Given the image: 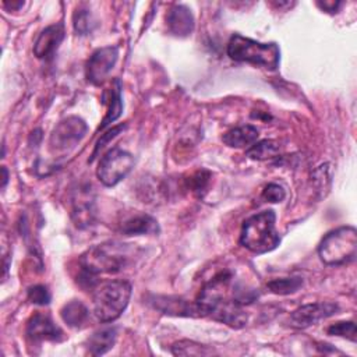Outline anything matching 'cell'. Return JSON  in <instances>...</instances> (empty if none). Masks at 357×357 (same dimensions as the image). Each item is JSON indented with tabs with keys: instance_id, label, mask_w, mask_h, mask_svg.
<instances>
[{
	"instance_id": "1",
	"label": "cell",
	"mask_w": 357,
	"mask_h": 357,
	"mask_svg": "<svg viewBox=\"0 0 357 357\" xmlns=\"http://www.w3.org/2000/svg\"><path fill=\"white\" fill-rule=\"evenodd\" d=\"M275 220L276 215L272 209L247 218L241 227L240 244L254 254H265L275 250L280 243Z\"/></svg>"
},
{
	"instance_id": "2",
	"label": "cell",
	"mask_w": 357,
	"mask_h": 357,
	"mask_svg": "<svg viewBox=\"0 0 357 357\" xmlns=\"http://www.w3.org/2000/svg\"><path fill=\"white\" fill-rule=\"evenodd\" d=\"M130 257L127 244L107 241L88 248L79 258V266L81 271L93 276L99 273H116L127 266Z\"/></svg>"
},
{
	"instance_id": "3",
	"label": "cell",
	"mask_w": 357,
	"mask_h": 357,
	"mask_svg": "<svg viewBox=\"0 0 357 357\" xmlns=\"http://www.w3.org/2000/svg\"><path fill=\"white\" fill-rule=\"evenodd\" d=\"M131 297V284L123 279L106 280L93 290V314L98 321H116L127 308Z\"/></svg>"
},
{
	"instance_id": "4",
	"label": "cell",
	"mask_w": 357,
	"mask_h": 357,
	"mask_svg": "<svg viewBox=\"0 0 357 357\" xmlns=\"http://www.w3.org/2000/svg\"><path fill=\"white\" fill-rule=\"evenodd\" d=\"M227 56L236 61H245L268 70L279 66L280 50L276 43H261L234 33L227 43Z\"/></svg>"
},
{
	"instance_id": "5",
	"label": "cell",
	"mask_w": 357,
	"mask_h": 357,
	"mask_svg": "<svg viewBox=\"0 0 357 357\" xmlns=\"http://www.w3.org/2000/svg\"><path fill=\"white\" fill-rule=\"evenodd\" d=\"M357 254V230L340 226L324 236L318 245V255L326 265H343L354 261Z\"/></svg>"
},
{
	"instance_id": "6",
	"label": "cell",
	"mask_w": 357,
	"mask_h": 357,
	"mask_svg": "<svg viewBox=\"0 0 357 357\" xmlns=\"http://www.w3.org/2000/svg\"><path fill=\"white\" fill-rule=\"evenodd\" d=\"M134 167V156L120 148H112L99 160L96 176L106 187L120 183Z\"/></svg>"
},
{
	"instance_id": "7",
	"label": "cell",
	"mask_w": 357,
	"mask_h": 357,
	"mask_svg": "<svg viewBox=\"0 0 357 357\" xmlns=\"http://www.w3.org/2000/svg\"><path fill=\"white\" fill-rule=\"evenodd\" d=\"M86 131L88 126L81 117L70 116L53 128L49 138V148L53 153L70 152L84 138Z\"/></svg>"
},
{
	"instance_id": "8",
	"label": "cell",
	"mask_w": 357,
	"mask_h": 357,
	"mask_svg": "<svg viewBox=\"0 0 357 357\" xmlns=\"http://www.w3.org/2000/svg\"><path fill=\"white\" fill-rule=\"evenodd\" d=\"M117 57V46H105L96 49L86 61V78L95 85L102 84L113 70Z\"/></svg>"
},
{
	"instance_id": "9",
	"label": "cell",
	"mask_w": 357,
	"mask_h": 357,
	"mask_svg": "<svg viewBox=\"0 0 357 357\" xmlns=\"http://www.w3.org/2000/svg\"><path fill=\"white\" fill-rule=\"evenodd\" d=\"M339 311V305L331 301L304 304L290 314V324L297 329H305L317 322L335 315Z\"/></svg>"
},
{
	"instance_id": "10",
	"label": "cell",
	"mask_w": 357,
	"mask_h": 357,
	"mask_svg": "<svg viewBox=\"0 0 357 357\" xmlns=\"http://www.w3.org/2000/svg\"><path fill=\"white\" fill-rule=\"evenodd\" d=\"M148 304H151L155 310L167 315L192 317V318L202 317V311L197 300L188 301L181 297H173V296H151V298H148Z\"/></svg>"
},
{
	"instance_id": "11",
	"label": "cell",
	"mask_w": 357,
	"mask_h": 357,
	"mask_svg": "<svg viewBox=\"0 0 357 357\" xmlns=\"http://www.w3.org/2000/svg\"><path fill=\"white\" fill-rule=\"evenodd\" d=\"M25 333L26 337L32 342H61L64 339V333L60 326H57L49 315L40 312H36L31 317L26 324Z\"/></svg>"
},
{
	"instance_id": "12",
	"label": "cell",
	"mask_w": 357,
	"mask_h": 357,
	"mask_svg": "<svg viewBox=\"0 0 357 357\" xmlns=\"http://www.w3.org/2000/svg\"><path fill=\"white\" fill-rule=\"evenodd\" d=\"M209 317L234 329H240L247 324V314L241 310V305L234 300H227L226 297L212 305Z\"/></svg>"
},
{
	"instance_id": "13",
	"label": "cell",
	"mask_w": 357,
	"mask_h": 357,
	"mask_svg": "<svg viewBox=\"0 0 357 357\" xmlns=\"http://www.w3.org/2000/svg\"><path fill=\"white\" fill-rule=\"evenodd\" d=\"M64 39L63 24H53L45 28L33 43V54L38 59H49L54 54Z\"/></svg>"
},
{
	"instance_id": "14",
	"label": "cell",
	"mask_w": 357,
	"mask_h": 357,
	"mask_svg": "<svg viewBox=\"0 0 357 357\" xmlns=\"http://www.w3.org/2000/svg\"><path fill=\"white\" fill-rule=\"evenodd\" d=\"M166 21L170 33L177 38H187L191 35L195 25L191 10L183 4L173 6L166 15Z\"/></svg>"
},
{
	"instance_id": "15",
	"label": "cell",
	"mask_w": 357,
	"mask_h": 357,
	"mask_svg": "<svg viewBox=\"0 0 357 357\" xmlns=\"http://www.w3.org/2000/svg\"><path fill=\"white\" fill-rule=\"evenodd\" d=\"M120 230L126 236H141V234H156L159 233L158 222L146 213H135L123 220Z\"/></svg>"
},
{
	"instance_id": "16",
	"label": "cell",
	"mask_w": 357,
	"mask_h": 357,
	"mask_svg": "<svg viewBox=\"0 0 357 357\" xmlns=\"http://www.w3.org/2000/svg\"><path fill=\"white\" fill-rule=\"evenodd\" d=\"M258 135H259L258 128L251 124H247V126H240L229 130L226 134H223L222 141L230 148H245L257 142Z\"/></svg>"
},
{
	"instance_id": "17",
	"label": "cell",
	"mask_w": 357,
	"mask_h": 357,
	"mask_svg": "<svg viewBox=\"0 0 357 357\" xmlns=\"http://www.w3.org/2000/svg\"><path fill=\"white\" fill-rule=\"evenodd\" d=\"M117 329L110 326L93 332L86 340V350L92 356H102L107 353L116 343Z\"/></svg>"
},
{
	"instance_id": "18",
	"label": "cell",
	"mask_w": 357,
	"mask_h": 357,
	"mask_svg": "<svg viewBox=\"0 0 357 357\" xmlns=\"http://www.w3.org/2000/svg\"><path fill=\"white\" fill-rule=\"evenodd\" d=\"M85 188H79L77 197L74 198L73 219L78 227H85L91 225L93 218V201Z\"/></svg>"
},
{
	"instance_id": "19",
	"label": "cell",
	"mask_w": 357,
	"mask_h": 357,
	"mask_svg": "<svg viewBox=\"0 0 357 357\" xmlns=\"http://www.w3.org/2000/svg\"><path fill=\"white\" fill-rule=\"evenodd\" d=\"M60 315L70 328H82L89 318V311L79 300H71L63 305Z\"/></svg>"
},
{
	"instance_id": "20",
	"label": "cell",
	"mask_w": 357,
	"mask_h": 357,
	"mask_svg": "<svg viewBox=\"0 0 357 357\" xmlns=\"http://www.w3.org/2000/svg\"><path fill=\"white\" fill-rule=\"evenodd\" d=\"M279 153V144L273 139H262L254 142L245 152L250 159L254 160H266L278 156Z\"/></svg>"
},
{
	"instance_id": "21",
	"label": "cell",
	"mask_w": 357,
	"mask_h": 357,
	"mask_svg": "<svg viewBox=\"0 0 357 357\" xmlns=\"http://www.w3.org/2000/svg\"><path fill=\"white\" fill-rule=\"evenodd\" d=\"M172 354L174 356H211L213 354V349L201 343H197L194 340H178L172 344L170 347Z\"/></svg>"
},
{
	"instance_id": "22",
	"label": "cell",
	"mask_w": 357,
	"mask_h": 357,
	"mask_svg": "<svg viewBox=\"0 0 357 357\" xmlns=\"http://www.w3.org/2000/svg\"><path fill=\"white\" fill-rule=\"evenodd\" d=\"M123 112V100H121V82L119 79H114V86L112 88L110 92V102H109V109L107 113L102 121L100 130L106 128L110 123L117 120Z\"/></svg>"
},
{
	"instance_id": "23",
	"label": "cell",
	"mask_w": 357,
	"mask_h": 357,
	"mask_svg": "<svg viewBox=\"0 0 357 357\" xmlns=\"http://www.w3.org/2000/svg\"><path fill=\"white\" fill-rule=\"evenodd\" d=\"M266 286H268V289H269L272 293L280 294V296H286V294L296 293V291L303 286V279L298 278V276L273 279V280L268 282Z\"/></svg>"
},
{
	"instance_id": "24",
	"label": "cell",
	"mask_w": 357,
	"mask_h": 357,
	"mask_svg": "<svg viewBox=\"0 0 357 357\" xmlns=\"http://www.w3.org/2000/svg\"><path fill=\"white\" fill-rule=\"evenodd\" d=\"M209 178H211V173L208 170H198L195 172L190 180H188V188L191 190V192L197 197H202L204 192L206 191V187L209 184Z\"/></svg>"
},
{
	"instance_id": "25",
	"label": "cell",
	"mask_w": 357,
	"mask_h": 357,
	"mask_svg": "<svg viewBox=\"0 0 357 357\" xmlns=\"http://www.w3.org/2000/svg\"><path fill=\"white\" fill-rule=\"evenodd\" d=\"M326 333L332 335V336L346 337V339H349L351 342H356V324L353 321L336 322V324H332L326 329Z\"/></svg>"
},
{
	"instance_id": "26",
	"label": "cell",
	"mask_w": 357,
	"mask_h": 357,
	"mask_svg": "<svg viewBox=\"0 0 357 357\" xmlns=\"http://www.w3.org/2000/svg\"><path fill=\"white\" fill-rule=\"evenodd\" d=\"M50 291L46 286L43 284H35V286H31L28 289V300L32 303V304H38V305H46L50 303Z\"/></svg>"
},
{
	"instance_id": "27",
	"label": "cell",
	"mask_w": 357,
	"mask_h": 357,
	"mask_svg": "<svg viewBox=\"0 0 357 357\" xmlns=\"http://www.w3.org/2000/svg\"><path fill=\"white\" fill-rule=\"evenodd\" d=\"M74 29L79 35H86L92 29V21H91V14L88 10H77L74 13Z\"/></svg>"
},
{
	"instance_id": "28",
	"label": "cell",
	"mask_w": 357,
	"mask_h": 357,
	"mask_svg": "<svg viewBox=\"0 0 357 357\" xmlns=\"http://www.w3.org/2000/svg\"><path fill=\"white\" fill-rule=\"evenodd\" d=\"M124 128H126V124H119V126H114V127H112L110 130H107L105 134H100V138L98 139V142H96V145H95V149H93V152H92V156H91V159H89V163L93 162V159L96 158L98 152H99L105 145H107V144L110 142V139H113L116 135H119Z\"/></svg>"
},
{
	"instance_id": "29",
	"label": "cell",
	"mask_w": 357,
	"mask_h": 357,
	"mask_svg": "<svg viewBox=\"0 0 357 357\" xmlns=\"http://www.w3.org/2000/svg\"><path fill=\"white\" fill-rule=\"evenodd\" d=\"M284 197H286L284 188L276 183L268 184L262 191V198L268 202H280L284 199Z\"/></svg>"
},
{
	"instance_id": "30",
	"label": "cell",
	"mask_w": 357,
	"mask_h": 357,
	"mask_svg": "<svg viewBox=\"0 0 357 357\" xmlns=\"http://www.w3.org/2000/svg\"><path fill=\"white\" fill-rule=\"evenodd\" d=\"M317 4H318L322 10L328 11V13H336V11L339 10V7L342 6V1H324V3L318 1Z\"/></svg>"
},
{
	"instance_id": "31",
	"label": "cell",
	"mask_w": 357,
	"mask_h": 357,
	"mask_svg": "<svg viewBox=\"0 0 357 357\" xmlns=\"http://www.w3.org/2000/svg\"><path fill=\"white\" fill-rule=\"evenodd\" d=\"M4 6H6V7H10L11 10H17V8H20V7L24 6V1H11V3L4 1Z\"/></svg>"
},
{
	"instance_id": "32",
	"label": "cell",
	"mask_w": 357,
	"mask_h": 357,
	"mask_svg": "<svg viewBox=\"0 0 357 357\" xmlns=\"http://www.w3.org/2000/svg\"><path fill=\"white\" fill-rule=\"evenodd\" d=\"M1 173H3V178H1V188H4L6 187V184H7V181H8V172H7V169L3 166L1 167Z\"/></svg>"
}]
</instances>
